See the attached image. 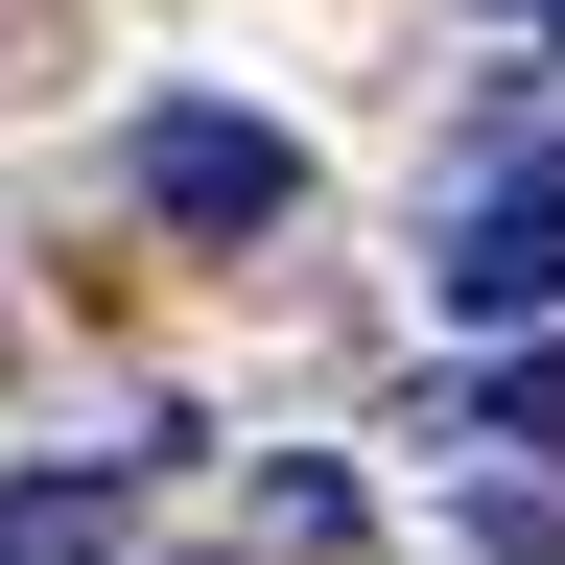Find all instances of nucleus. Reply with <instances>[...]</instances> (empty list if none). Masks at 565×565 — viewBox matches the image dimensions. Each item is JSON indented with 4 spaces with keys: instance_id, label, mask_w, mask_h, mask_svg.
Listing matches in <instances>:
<instances>
[{
    "instance_id": "f257e3e1",
    "label": "nucleus",
    "mask_w": 565,
    "mask_h": 565,
    "mask_svg": "<svg viewBox=\"0 0 565 565\" xmlns=\"http://www.w3.org/2000/svg\"><path fill=\"white\" fill-rule=\"evenodd\" d=\"M424 282H448V330L542 353L565 330V141H494V166L448 189V236H424Z\"/></svg>"
},
{
    "instance_id": "f03ea898",
    "label": "nucleus",
    "mask_w": 565,
    "mask_h": 565,
    "mask_svg": "<svg viewBox=\"0 0 565 565\" xmlns=\"http://www.w3.org/2000/svg\"><path fill=\"white\" fill-rule=\"evenodd\" d=\"M141 212H189V236H282V212H307V141L236 118V95H166V118H141Z\"/></svg>"
},
{
    "instance_id": "7ed1b4c3",
    "label": "nucleus",
    "mask_w": 565,
    "mask_h": 565,
    "mask_svg": "<svg viewBox=\"0 0 565 565\" xmlns=\"http://www.w3.org/2000/svg\"><path fill=\"white\" fill-rule=\"evenodd\" d=\"M166 448H189V424H141V448H95V471H24V494H0V565H118L141 494H166Z\"/></svg>"
},
{
    "instance_id": "20e7f679",
    "label": "nucleus",
    "mask_w": 565,
    "mask_h": 565,
    "mask_svg": "<svg viewBox=\"0 0 565 565\" xmlns=\"http://www.w3.org/2000/svg\"><path fill=\"white\" fill-rule=\"evenodd\" d=\"M448 448H542L565 471V330L542 353H471V377H448Z\"/></svg>"
},
{
    "instance_id": "39448f33",
    "label": "nucleus",
    "mask_w": 565,
    "mask_h": 565,
    "mask_svg": "<svg viewBox=\"0 0 565 565\" xmlns=\"http://www.w3.org/2000/svg\"><path fill=\"white\" fill-rule=\"evenodd\" d=\"M0 353H24V330H0Z\"/></svg>"
}]
</instances>
